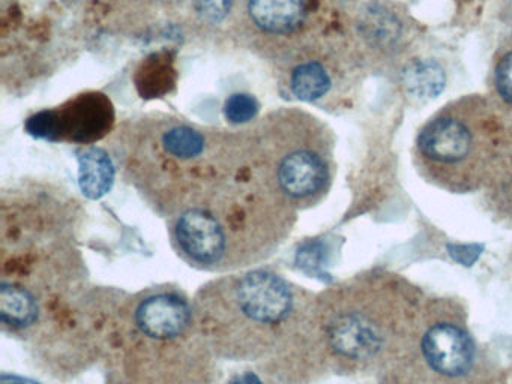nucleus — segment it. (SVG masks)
I'll return each instance as SVG.
<instances>
[{"mask_svg":"<svg viewBox=\"0 0 512 384\" xmlns=\"http://www.w3.org/2000/svg\"><path fill=\"white\" fill-rule=\"evenodd\" d=\"M193 308L215 359L253 363L266 384H307L329 363L317 297L274 269L212 279L197 291Z\"/></svg>","mask_w":512,"mask_h":384,"instance_id":"nucleus-1","label":"nucleus"},{"mask_svg":"<svg viewBox=\"0 0 512 384\" xmlns=\"http://www.w3.org/2000/svg\"><path fill=\"white\" fill-rule=\"evenodd\" d=\"M110 149L125 182L169 219L250 161L247 129L205 128L169 114L127 120Z\"/></svg>","mask_w":512,"mask_h":384,"instance_id":"nucleus-2","label":"nucleus"},{"mask_svg":"<svg viewBox=\"0 0 512 384\" xmlns=\"http://www.w3.org/2000/svg\"><path fill=\"white\" fill-rule=\"evenodd\" d=\"M296 215L250 158L169 219L170 243L194 269L239 272L272 257L292 233Z\"/></svg>","mask_w":512,"mask_h":384,"instance_id":"nucleus-3","label":"nucleus"},{"mask_svg":"<svg viewBox=\"0 0 512 384\" xmlns=\"http://www.w3.org/2000/svg\"><path fill=\"white\" fill-rule=\"evenodd\" d=\"M101 360L106 384H214L217 359L193 300L164 284L122 297Z\"/></svg>","mask_w":512,"mask_h":384,"instance_id":"nucleus-4","label":"nucleus"},{"mask_svg":"<svg viewBox=\"0 0 512 384\" xmlns=\"http://www.w3.org/2000/svg\"><path fill=\"white\" fill-rule=\"evenodd\" d=\"M254 167L296 207L319 203L332 182L325 126L304 111L278 108L247 128Z\"/></svg>","mask_w":512,"mask_h":384,"instance_id":"nucleus-5","label":"nucleus"},{"mask_svg":"<svg viewBox=\"0 0 512 384\" xmlns=\"http://www.w3.org/2000/svg\"><path fill=\"white\" fill-rule=\"evenodd\" d=\"M115 125V107L109 96L88 90L58 107L32 114L26 119L25 129L40 140L92 146L113 134Z\"/></svg>","mask_w":512,"mask_h":384,"instance_id":"nucleus-6","label":"nucleus"},{"mask_svg":"<svg viewBox=\"0 0 512 384\" xmlns=\"http://www.w3.org/2000/svg\"><path fill=\"white\" fill-rule=\"evenodd\" d=\"M308 9V0H242L239 18L245 35L277 56L286 39L304 27Z\"/></svg>","mask_w":512,"mask_h":384,"instance_id":"nucleus-7","label":"nucleus"},{"mask_svg":"<svg viewBox=\"0 0 512 384\" xmlns=\"http://www.w3.org/2000/svg\"><path fill=\"white\" fill-rule=\"evenodd\" d=\"M475 134L472 126L457 114H440L431 120L418 138L422 158L434 167H458L472 155Z\"/></svg>","mask_w":512,"mask_h":384,"instance_id":"nucleus-8","label":"nucleus"},{"mask_svg":"<svg viewBox=\"0 0 512 384\" xmlns=\"http://www.w3.org/2000/svg\"><path fill=\"white\" fill-rule=\"evenodd\" d=\"M422 356L431 371L445 377H461L470 371L475 357L470 336L458 324L442 321L422 336Z\"/></svg>","mask_w":512,"mask_h":384,"instance_id":"nucleus-9","label":"nucleus"},{"mask_svg":"<svg viewBox=\"0 0 512 384\" xmlns=\"http://www.w3.org/2000/svg\"><path fill=\"white\" fill-rule=\"evenodd\" d=\"M80 191L91 200L104 197L115 183L116 162L103 147L85 146L77 153Z\"/></svg>","mask_w":512,"mask_h":384,"instance_id":"nucleus-10","label":"nucleus"},{"mask_svg":"<svg viewBox=\"0 0 512 384\" xmlns=\"http://www.w3.org/2000/svg\"><path fill=\"white\" fill-rule=\"evenodd\" d=\"M290 95L298 101L314 102L323 98L331 89V77L322 63L302 60L290 69L287 77Z\"/></svg>","mask_w":512,"mask_h":384,"instance_id":"nucleus-11","label":"nucleus"},{"mask_svg":"<svg viewBox=\"0 0 512 384\" xmlns=\"http://www.w3.org/2000/svg\"><path fill=\"white\" fill-rule=\"evenodd\" d=\"M445 72L434 60H416L407 66L403 83L410 95L419 99H433L445 87Z\"/></svg>","mask_w":512,"mask_h":384,"instance_id":"nucleus-12","label":"nucleus"},{"mask_svg":"<svg viewBox=\"0 0 512 384\" xmlns=\"http://www.w3.org/2000/svg\"><path fill=\"white\" fill-rule=\"evenodd\" d=\"M137 74V87L143 96H157L169 92L170 86L175 84V69H173V62L169 56L164 54H154L145 60L142 68L139 69Z\"/></svg>","mask_w":512,"mask_h":384,"instance_id":"nucleus-13","label":"nucleus"},{"mask_svg":"<svg viewBox=\"0 0 512 384\" xmlns=\"http://www.w3.org/2000/svg\"><path fill=\"white\" fill-rule=\"evenodd\" d=\"M260 104L250 93H233L224 104V116L232 125H245L256 119Z\"/></svg>","mask_w":512,"mask_h":384,"instance_id":"nucleus-14","label":"nucleus"},{"mask_svg":"<svg viewBox=\"0 0 512 384\" xmlns=\"http://www.w3.org/2000/svg\"><path fill=\"white\" fill-rule=\"evenodd\" d=\"M496 84L502 98L512 104V53L503 57L497 66Z\"/></svg>","mask_w":512,"mask_h":384,"instance_id":"nucleus-15","label":"nucleus"},{"mask_svg":"<svg viewBox=\"0 0 512 384\" xmlns=\"http://www.w3.org/2000/svg\"><path fill=\"white\" fill-rule=\"evenodd\" d=\"M449 254L458 261V263L470 266L473 261H476L478 255L481 254V248L476 245L469 246H449Z\"/></svg>","mask_w":512,"mask_h":384,"instance_id":"nucleus-16","label":"nucleus"},{"mask_svg":"<svg viewBox=\"0 0 512 384\" xmlns=\"http://www.w3.org/2000/svg\"><path fill=\"white\" fill-rule=\"evenodd\" d=\"M0 384H40L37 381L31 380V378L20 377L16 374H7L4 372L0 377Z\"/></svg>","mask_w":512,"mask_h":384,"instance_id":"nucleus-17","label":"nucleus"},{"mask_svg":"<svg viewBox=\"0 0 512 384\" xmlns=\"http://www.w3.org/2000/svg\"><path fill=\"white\" fill-rule=\"evenodd\" d=\"M148 3H158V5H166L169 2H175V0H145Z\"/></svg>","mask_w":512,"mask_h":384,"instance_id":"nucleus-18","label":"nucleus"}]
</instances>
